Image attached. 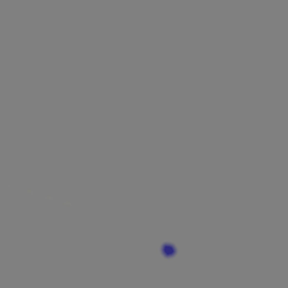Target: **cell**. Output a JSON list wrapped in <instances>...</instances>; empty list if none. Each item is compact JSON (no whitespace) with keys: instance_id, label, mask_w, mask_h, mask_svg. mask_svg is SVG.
<instances>
[{"instance_id":"cell-1","label":"cell","mask_w":288,"mask_h":288,"mask_svg":"<svg viewBox=\"0 0 288 288\" xmlns=\"http://www.w3.org/2000/svg\"><path fill=\"white\" fill-rule=\"evenodd\" d=\"M173 252H174V249H173L172 246L167 245L164 247V253L167 255H172L173 254Z\"/></svg>"}]
</instances>
